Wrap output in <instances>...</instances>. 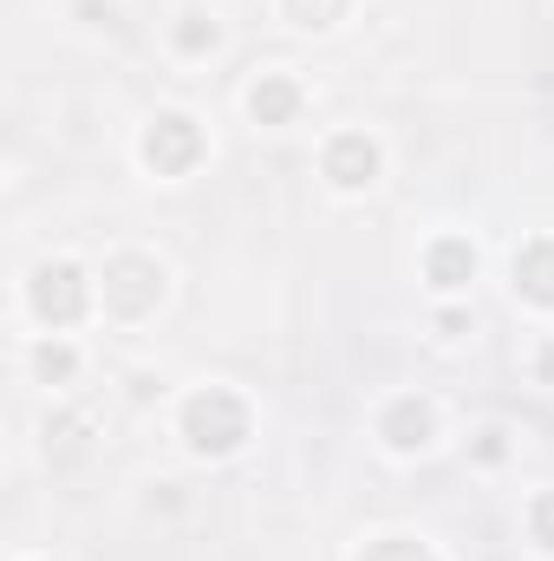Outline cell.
Returning <instances> with one entry per match:
<instances>
[{"instance_id": "9a60e30c", "label": "cell", "mask_w": 554, "mask_h": 561, "mask_svg": "<svg viewBox=\"0 0 554 561\" xmlns=\"http://www.w3.org/2000/svg\"><path fill=\"white\" fill-rule=\"evenodd\" d=\"M476 457L496 463V457H503V431H483V437H476Z\"/></svg>"}, {"instance_id": "4fadbf2b", "label": "cell", "mask_w": 554, "mask_h": 561, "mask_svg": "<svg viewBox=\"0 0 554 561\" xmlns=\"http://www.w3.org/2000/svg\"><path fill=\"white\" fill-rule=\"evenodd\" d=\"M359 561H437V556L424 542H412V536H379V542H366Z\"/></svg>"}, {"instance_id": "6da1fadb", "label": "cell", "mask_w": 554, "mask_h": 561, "mask_svg": "<svg viewBox=\"0 0 554 561\" xmlns=\"http://www.w3.org/2000/svg\"><path fill=\"white\" fill-rule=\"evenodd\" d=\"M183 437L196 457H229L249 444V405L229 392V386H203L189 405H183Z\"/></svg>"}, {"instance_id": "3957f363", "label": "cell", "mask_w": 554, "mask_h": 561, "mask_svg": "<svg viewBox=\"0 0 554 561\" xmlns=\"http://www.w3.org/2000/svg\"><path fill=\"white\" fill-rule=\"evenodd\" d=\"M157 300H163V262L157 255H112L105 262V307L112 313L143 320Z\"/></svg>"}, {"instance_id": "8fae6325", "label": "cell", "mask_w": 554, "mask_h": 561, "mask_svg": "<svg viewBox=\"0 0 554 561\" xmlns=\"http://www.w3.org/2000/svg\"><path fill=\"white\" fill-rule=\"evenodd\" d=\"M216 39H222V26L209 13H183L176 20V53H216Z\"/></svg>"}, {"instance_id": "7c38bea8", "label": "cell", "mask_w": 554, "mask_h": 561, "mask_svg": "<svg viewBox=\"0 0 554 561\" xmlns=\"http://www.w3.org/2000/svg\"><path fill=\"white\" fill-rule=\"evenodd\" d=\"M33 373H39L46 386H66V379L79 373V353H72V346H53V340H46V346L33 353Z\"/></svg>"}, {"instance_id": "5bb4252c", "label": "cell", "mask_w": 554, "mask_h": 561, "mask_svg": "<svg viewBox=\"0 0 554 561\" xmlns=\"http://www.w3.org/2000/svg\"><path fill=\"white\" fill-rule=\"evenodd\" d=\"M529 536H535L542 549H554V490H542V496L529 503Z\"/></svg>"}, {"instance_id": "7a4b0ae2", "label": "cell", "mask_w": 554, "mask_h": 561, "mask_svg": "<svg viewBox=\"0 0 554 561\" xmlns=\"http://www.w3.org/2000/svg\"><path fill=\"white\" fill-rule=\"evenodd\" d=\"M26 300L46 327H79L85 307H92V280H85L79 262H39L33 280H26Z\"/></svg>"}, {"instance_id": "8992f818", "label": "cell", "mask_w": 554, "mask_h": 561, "mask_svg": "<svg viewBox=\"0 0 554 561\" xmlns=\"http://www.w3.org/2000/svg\"><path fill=\"white\" fill-rule=\"evenodd\" d=\"M516 294L535 307H554V236H535L516 249Z\"/></svg>"}, {"instance_id": "5b68a950", "label": "cell", "mask_w": 554, "mask_h": 561, "mask_svg": "<svg viewBox=\"0 0 554 561\" xmlns=\"http://www.w3.org/2000/svg\"><path fill=\"white\" fill-rule=\"evenodd\" d=\"M320 170L333 176V190H366V183H379V144L366 138V131H339V138L326 144Z\"/></svg>"}, {"instance_id": "277c9868", "label": "cell", "mask_w": 554, "mask_h": 561, "mask_svg": "<svg viewBox=\"0 0 554 561\" xmlns=\"http://www.w3.org/2000/svg\"><path fill=\"white\" fill-rule=\"evenodd\" d=\"M143 163L157 176H189L203 163V125L189 112H163L150 131H143Z\"/></svg>"}, {"instance_id": "2e32d148", "label": "cell", "mask_w": 554, "mask_h": 561, "mask_svg": "<svg viewBox=\"0 0 554 561\" xmlns=\"http://www.w3.org/2000/svg\"><path fill=\"white\" fill-rule=\"evenodd\" d=\"M542 373H549V379H554V346H549V359H542Z\"/></svg>"}, {"instance_id": "ba28073f", "label": "cell", "mask_w": 554, "mask_h": 561, "mask_svg": "<svg viewBox=\"0 0 554 561\" xmlns=\"http://www.w3.org/2000/svg\"><path fill=\"white\" fill-rule=\"evenodd\" d=\"M379 431H385V444H392V450H424V444H430V431H437V419H430V405H424V399H392V405H385V419H379Z\"/></svg>"}, {"instance_id": "9c48e42d", "label": "cell", "mask_w": 554, "mask_h": 561, "mask_svg": "<svg viewBox=\"0 0 554 561\" xmlns=\"http://www.w3.org/2000/svg\"><path fill=\"white\" fill-rule=\"evenodd\" d=\"M249 112H255V125H293L300 118V85L287 72H262L255 92H249Z\"/></svg>"}, {"instance_id": "52a82bcc", "label": "cell", "mask_w": 554, "mask_h": 561, "mask_svg": "<svg viewBox=\"0 0 554 561\" xmlns=\"http://www.w3.org/2000/svg\"><path fill=\"white\" fill-rule=\"evenodd\" d=\"M470 275H476V249H470L463 236H437V242L424 249V280H430V287L450 294V287H463Z\"/></svg>"}, {"instance_id": "30bf717a", "label": "cell", "mask_w": 554, "mask_h": 561, "mask_svg": "<svg viewBox=\"0 0 554 561\" xmlns=\"http://www.w3.org/2000/svg\"><path fill=\"white\" fill-rule=\"evenodd\" d=\"M280 7H287V20H293V26L326 33V26H339V20H346V7H353V0H280Z\"/></svg>"}]
</instances>
